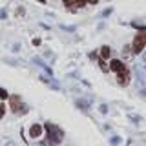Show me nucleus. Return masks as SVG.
Segmentation results:
<instances>
[{"label": "nucleus", "instance_id": "f257e3e1", "mask_svg": "<svg viewBox=\"0 0 146 146\" xmlns=\"http://www.w3.org/2000/svg\"><path fill=\"white\" fill-rule=\"evenodd\" d=\"M46 131H48V139H46V143L42 146H58L62 143V139H64V131H62V128H58L57 124H53L51 121H48L46 122Z\"/></svg>", "mask_w": 146, "mask_h": 146}, {"label": "nucleus", "instance_id": "f03ea898", "mask_svg": "<svg viewBox=\"0 0 146 146\" xmlns=\"http://www.w3.org/2000/svg\"><path fill=\"white\" fill-rule=\"evenodd\" d=\"M144 48H146V27H143V29L137 33V36L133 38V44H131L133 53H141Z\"/></svg>", "mask_w": 146, "mask_h": 146}, {"label": "nucleus", "instance_id": "7ed1b4c3", "mask_svg": "<svg viewBox=\"0 0 146 146\" xmlns=\"http://www.w3.org/2000/svg\"><path fill=\"white\" fill-rule=\"evenodd\" d=\"M9 104H11V110L15 113H24L26 111V106H24V102H22V99L18 97V95H11V97H9Z\"/></svg>", "mask_w": 146, "mask_h": 146}, {"label": "nucleus", "instance_id": "20e7f679", "mask_svg": "<svg viewBox=\"0 0 146 146\" xmlns=\"http://www.w3.org/2000/svg\"><path fill=\"white\" fill-rule=\"evenodd\" d=\"M86 0H64V6H66L70 11H77V9L84 7Z\"/></svg>", "mask_w": 146, "mask_h": 146}, {"label": "nucleus", "instance_id": "39448f33", "mask_svg": "<svg viewBox=\"0 0 146 146\" xmlns=\"http://www.w3.org/2000/svg\"><path fill=\"white\" fill-rule=\"evenodd\" d=\"M117 82H119L121 86H126L128 82H130V71H128V70L119 71V73H117Z\"/></svg>", "mask_w": 146, "mask_h": 146}, {"label": "nucleus", "instance_id": "423d86ee", "mask_svg": "<svg viewBox=\"0 0 146 146\" xmlns=\"http://www.w3.org/2000/svg\"><path fill=\"white\" fill-rule=\"evenodd\" d=\"M110 68H111L115 73H119V71H122V70H126V66L122 64L121 60H117V58H113L111 62H110Z\"/></svg>", "mask_w": 146, "mask_h": 146}, {"label": "nucleus", "instance_id": "0eeeda50", "mask_svg": "<svg viewBox=\"0 0 146 146\" xmlns=\"http://www.w3.org/2000/svg\"><path fill=\"white\" fill-rule=\"evenodd\" d=\"M42 135V126L40 124H33L29 128V137H33V139H36V137Z\"/></svg>", "mask_w": 146, "mask_h": 146}, {"label": "nucleus", "instance_id": "6e6552de", "mask_svg": "<svg viewBox=\"0 0 146 146\" xmlns=\"http://www.w3.org/2000/svg\"><path fill=\"white\" fill-rule=\"evenodd\" d=\"M100 57H102V60L110 58V48H108V46H104V48L100 49Z\"/></svg>", "mask_w": 146, "mask_h": 146}, {"label": "nucleus", "instance_id": "1a4fd4ad", "mask_svg": "<svg viewBox=\"0 0 146 146\" xmlns=\"http://www.w3.org/2000/svg\"><path fill=\"white\" fill-rule=\"evenodd\" d=\"M7 97H9V95H7V91L0 88V99H7Z\"/></svg>", "mask_w": 146, "mask_h": 146}, {"label": "nucleus", "instance_id": "9d476101", "mask_svg": "<svg viewBox=\"0 0 146 146\" xmlns=\"http://www.w3.org/2000/svg\"><path fill=\"white\" fill-rule=\"evenodd\" d=\"M110 143H111V144H119V143H121V137H111Z\"/></svg>", "mask_w": 146, "mask_h": 146}, {"label": "nucleus", "instance_id": "9b49d317", "mask_svg": "<svg viewBox=\"0 0 146 146\" xmlns=\"http://www.w3.org/2000/svg\"><path fill=\"white\" fill-rule=\"evenodd\" d=\"M4 113H6V106H4V104H0V119L4 117Z\"/></svg>", "mask_w": 146, "mask_h": 146}, {"label": "nucleus", "instance_id": "f8f14e48", "mask_svg": "<svg viewBox=\"0 0 146 146\" xmlns=\"http://www.w3.org/2000/svg\"><path fill=\"white\" fill-rule=\"evenodd\" d=\"M62 29H66V31H75V26H62Z\"/></svg>", "mask_w": 146, "mask_h": 146}, {"label": "nucleus", "instance_id": "ddd939ff", "mask_svg": "<svg viewBox=\"0 0 146 146\" xmlns=\"http://www.w3.org/2000/svg\"><path fill=\"white\" fill-rule=\"evenodd\" d=\"M100 111H102V113H108V106H106V104H102V106H100Z\"/></svg>", "mask_w": 146, "mask_h": 146}, {"label": "nucleus", "instance_id": "4468645a", "mask_svg": "<svg viewBox=\"0 0 146 146\" xmlns=\"http://www.w3.org/2000/svg\"><path fill=\"white\" fill-rule=\"evenodd\" d=\"M111 11H113V9H111V7H108V9H106V11H104V13H102V17H108V15H110V13H111Z\"/></svg>", "mask_w": 146, "mask_h": 146}, {"label": "nucleus", "instance_id": "2eb2a0df", "mask_svg": "<svg viewBox=\"0 0 146 146\" xmlns=\"http://www.w3.org/2000/svg\"><path fill=\"white\" fill-rule=\"evenodd\" d=\"M86 2H90V4H97L99 0H86Z\"/></svg>", "mask_w": 146, "mask_h": 146}, {"label": "nucleus", "instance_id": "dca6fc26", "mask_svg": "<svg viewBox=\"0 0 146 146\" xmlns=\"http://www.w3.org/2000/svg\"><path fill=\"white\" fill-rule=\"evenodd\" d=\"M6 146H17V144H13V143H7V144H6Z\"/></svg>", "mask_w": 146, "mask_h": 146}, {"label": "nucleus", "instance_id": "f3484780", "mask_svg": "<svg viewBox=\"0 0 146 146\" xmlns=\"http://www.w3.org/2000/svg\"><path fill=\"white\" fill-rule=\"evenodd\" d=\"M38 2H40V4H44V2H46V0H38Z\"/></svg>", "mask_w": 146, "mask_h": 146}]
</instances>
